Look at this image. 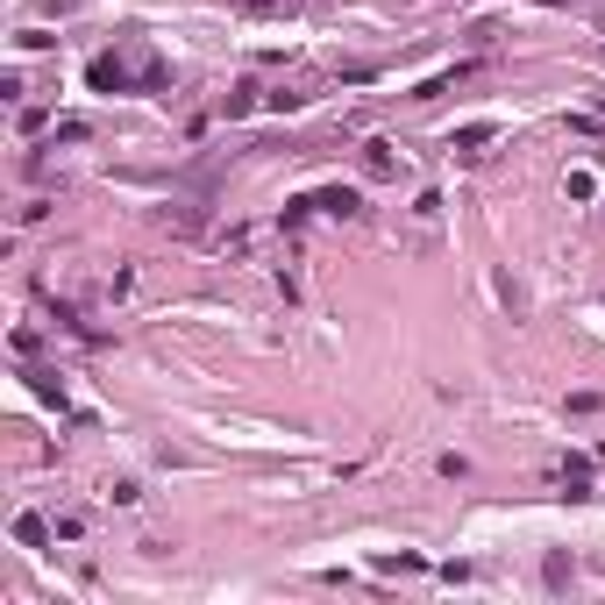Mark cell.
Instances as JSON below:
<instances>
[{
    "instance_id": "obj_1",
    "label": "cell",
    "mask_w": 605,
    "mask_h": 605,
    "mask_svg": "<svg viewBox=\"0 0 605 605\" xmlns=\"http://www.w3.org/2000/svg\"><path fill=\"white\" fill-rule=\"evenodd\" d=\"M314 207H321V214H357V192H321Z\"/></svg>"
}]
</instances>
